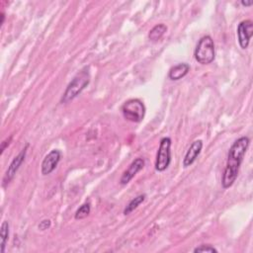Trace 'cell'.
Returning <instances> with one entry per match:
<instances>
[{
    "label": "cell",
    "instance_id": "1",
    "mask_svg": "<svg viewBox=\"0 0 253 253\" xmlns=\"http://www.w3.org/2000/svg\"><path fill=\"white\" fill-rule=\"evenodd\" d=\"M250 139L248 136H241L236 139L230 146L227 154L226 166L224 168L221 185L223 189H227L233 185L235 182L240 165L243 161V157L248 149Z\"/></svg>",
    "mask_w": 253,
    "mask_h": 253
},
{
    "label": "cell",
    "instance_id": "2",
    "mask_svg": "<svg viewBox=\"0 0 253 253\" xmlns=\"http://www.w3.org/2000/svg\"><path fill=\"white\" fill-rule=\"evenodd\" d=\"M89 82H90V73L87 67H85L80 72H78L73 77V79L69 82L60 99V102L63 104V103H68L72 101L85 89V87H87Z\"/></svg>",
    "mask_w": 253,
    "mask_h": 253
},
{
    "label": "cell",
    "instance_id": "3",
    "mask_svg": "<svg viewBox=\"0 0 253 253\" xmlns=\"http://www.w3.org/2000/svg\"><path fill=\"white\" fill-rule=\"evenodd\" d=\"M194 56L195 59L203 65L210 64L214 60L215 48L213 40L211 36L206 35L199 40L194 51Z\"/></svg>",
    "mask_w": 253,
    "mask_h": 253
},
{
    "label": "cell",
    "instance_id": "4",
    "mask_svg": "<svg viewBox=\"0 0 253 253\" xmlns=\"http://www.w3.org/2000/svg\"><path fill=\"white\" fill-rule=\"evenodd\" d=\"M121 111L126 120L140 123L145 115V106L139 99H129L123 104Z\"/></svg>",
    "mask_w": 253,
    "mask_h": 253
},
{
    "label": "cell",
    "instance_id": "5",
    "mask_svg": "<svg viewBox=\"0 0 253 253\" xmlns=\"http://www.w3.org/2000/svg\"><path fill=\"white\" fill-rule=\"evenodd\" d=\"M171 138L168 136L162 137L160 139L159 147L156 154L155 160V170L158 172L165 171L171 162Z\"/></svg>",
    "mask_w": 253,
    "mask_h": 253
},
{
    "label": "cell",
    "instance_id": "6",
    "mask_svg": "<svg viewBox=\"0 0 253 253\" xmlns=\"http://www.w3.org/2000/svg\"><path fill=\"white\" fill-rule=\"evenodd\" d=\"M253 36V22L251 20H243L237 26L238 43L242 49H246L249 45L250 39Z\"/></svg>",
    "mask_w": 253,
    "mask_h": 253
},
{
    "label": "cell",
    "instance_id": "7",
    "mask_svg": "<svg viewBox=\"0 0 253 253\" xmlns=\"http://www.w3.org/2000/svg\"><path fill=\"white\" fill-rule=\"evenodd\" d=\"M61 158V152L58 149H52L49 151L43 158L42 165H41V171L42 175H48L50 174L57 166Z\"/></svg>",
    "mask_w": 253,
    "mask_h": 253
},
{
    "label": "cell",
    "instance_id": "8",
    "mask_svg": "<svg viewBox=\"0 0 253 253\" xmlns=\"http://www.w3.org/2000/svg\"><path fill=\"white\" fill-rule=\"evenodd\" d=\"M28 144H26V146L21 150V152L14 157V159L11 161L10 165L8 166V169L5 173V176L3 178V185L5 186L6 184H8L15 176V174L17 173V171L19 170L20 166L22 165V163L24 162L25 158H26V154H27V148H28Z\"/></svg>",
    "mask_w": 253,
    "mask_h": 253
},
{
    "label": "cell",
    "instance_id": "9",
    "mask_svg": "<svg viewBox=\"0 0 253 253\" xmlns=\"http://www.w3.org/2000/svg\"><path fill=\"white\" fill-rule=\"evenodd\" d=\"M144 159L141 157L135 158L127 167V169L123 173L121 179H120V184L121 185H126L127 183L130 182V180L144 167Z\"/></svg>",
    "mask_w": 253,
    "mask_h": 253
},
{
    "label": "cell",
    "instance_id": "10",
    "mask_svg": "<svg viewBox=\"0 0 253 253\" xmlns=\"http://www.w3.org/2000/svg\"><path fill=\"white\" fill-rule=\"evenodd\" d=\"M202 148H203V141L201 139H197V140L193 141L184 156L183 166L188 167V166L192 165L196 161L199 154L201 153Z\"/></svg>",
    "mask_w": 253,
    "mask_h": 253
},
{
    "label": "cell",
    "instance_id": "11",
    "mask_svg": "<svg viewBox=\"0 0 253 253\" xmlns=\"http://www.w3.org/2000/svg\"><path fill=\"white\" fill-rule=\"evenodd\" d=\"M189 71H190V65L188 63L186 62L178 63L169 69L168 77L172 81H178L183 77H185Z\"/></svg>",
    "mask_w": 253,
    "mask_h": 253
},
{
    "label": "cell",
    "instance_id": "12",
    "mask_svg": "<svg viewBox=\"0 0 253 253\" xmlns=\"http://www.w3.org/2000/svg\"><path fill=\"white\" fill-rule=\"evenodd\" d=\"M167 32V27L164 24H158L155 25L148 33V39L151 42H157L159 41L163 35Z\"/></svg>",
    "mask_w": 253,
    "mask_h": 253
},
{
    "label": "cell",
    "instance_id": "13",
    "mask_svg": "<svg viewBox=\"0 0 253 253\" xmlns=\"http://www.w3.org/2000/svg\"><path fill=\"white\" fill-rule=\"evenodd\" d=\"M145 198H146V195H145V194H140V195L136 196L135 198H133V199L126 205V207L125 208V210H124V214H125V215H127V214H129L130 212H132L141 203L144 202Z\"/></svg>",
    "mask_w": 253,
    "mask_h": 253
},
{
    "label": "cell",
    "instance_id": "14",
    "mask_svg": "<svg viewBox=\"0 0 253 253\" xmlns=\"http://www.w3.org/2000/svg\"><path fill=\"white\" fill-rule=\"evenodd\" d=\"M0 239H1V244H0V251L1 253L5 252V248L9 239V222L4 220L1 224V229H0Z\"/></svg>",
    "mask_w": 253,
    "mask_h": 253
},
{
    "label": "cell",
    "instance_id": "15",
    "mask_svg": "<svg viewBox=\"0 0 253 253\" xmlns=\"http://www.w3.org/2000/svg\"><path fill=\"white\" fill-rule=\"evenodd\" d=\"M90 211H91L90 203H84L83 205H81L78 208V210L76 211V212L74 214V217H75V219H83L89 215Z\"/></svg>",
    "mask_w": 253,
    "mask_h": 253
},
{
    "label": "cell",
    "instance_id": "16",
    "mask_svg": "<svg viewBox=\"0 0 253 253\" xmlns=\"http://www.w3.org/2000/svg\"><path fill=\"white\" fill-rule=\"evenodd\" d=\"M194 252L195 253H197V252H211V253L215 252L216 253L217 249L214 248L213 246H211V244H202V245L196 247L194 249Z\"/></svg>",
    "mask_w": 253,
    "mask_h": 253
},
{
    "label": "cell",
    "instance_id": "17",
    "mask_svg": "<svg viewBox=\"0 0 253 253\" xmlns=\"http://www.w3.org/2000/svg\"><path fill=\"white\" fill-rule=\"evenodd\" d=\"M51 225V222L49 219H42L40 223H39V229L40 230H45L47 228H49Z\"/></svg>",
    "mask_w": 253,
    "mask_h": 253
},
{
    "label": "cell",
    "instance_id": "18",
    "mask_svg": "<svg viewBox=\"0 0 253 253\" xmlns=\"http://www.w3.org/2000/svg\"><path fill=\"white\" fill-rule=\"evenodd\" d=\"M11 140H12V136H10L9 138H6L4 141L1 142V148H0V153H1V154L4 152L5 148L10 144V141H11Z\"/></svg>",
    "mask_w": 253,
    "mask_h": 253
},
{
    "label": "cell",
    "instance_id": "19",
    "mask_svg": "<svg viewBox=\"0 0 253 253\" xmlns=\"http://www.w3.org/2000/svg\"><path fill=\"white\" fill-rule=\"evenodd\" d=\"M240 3H241V5H243V6H251V5L253 4V1H251V0H250V1H244V0H242Z\"/></svg>",
    "mask_w": 253,
    "mask_h": 253
}]
</instances>
